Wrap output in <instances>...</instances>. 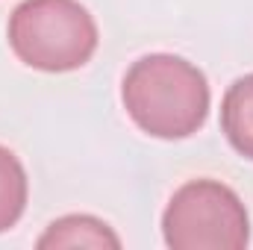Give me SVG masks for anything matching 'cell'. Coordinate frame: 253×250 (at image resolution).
I'll return each mask as SVG.
<instances>
[{
	"label": "cell",
	"instance_id": "1",
	"mask_svg": "<svg viewBox=\"0 0 253 250\" xmlns=\"http://www.w3.org/2000/svg\"><path fill=\"white\" fill-rule=\"evenodd\" d=\"M126 115L153 138H189L206 124L209 83L206 74L183 56L150 53L126 68L121 83Z\"/></svg>",
	"mask_w": 253,
	"mask_h": 250
},
{
	"label": "cell",
	"instance_id": "2",
	"mask_svg": "<svg viewBox=\"0 0 253 250\" xmlns=\"http://www.w3.org/2000/svg\"><path fill=\"white\" fill-rule=\"evenodd\" d=\"M9 47L24 65L68 74L97 50V24L80 0H21L9 15Z\"/></svg>",
	"mask_w": 253,
	"mask_h": 250
},
{
	"label": "cell",
	"instance_id": "3",
	"mask_svg": "<svg viewBox=\"0 0 253 250\" xmlns=\"http://www.w3.org/2000/svg\"><path fill=\"white\" fill-rule=\"evenodd\" d=\"M162 236L171 250H245L251 218L242 197L221 180H189L162 215Z\"/></svg>",
	"mask_w": 253,
	"mask_h": 250
},
{
	"label": "cell",
	"instance_id": "4",
	"mask_svg": "<svg viewBox=\"0 0 253 250\" xmlns=\"http://www.w3.org/2000/svg\"><path fill=\"white\" fill-rule=\"evenodd\" d=\"M39 248H121V239L115 236V230L94 218V215H65V218H56L39 239Z\"/></svg>",
	"mask_w": 253,
	"mask_h": 250
},
{
	"label": "cell",
	"instance_id": "5",
	"mask_svg": "<svg viewBox=\"0 0 253 250\" xmlns=\"http://www.w3.org/2000/svg\"><path fill=\"white\" fill-rule=\"evenodd\" d=\"M221 129L236 153L253 159V74L239 77L221 100Z\"/></svg>",
	"mask_w": 253,
	"mask_h": 250
},
{
	"label": "cell",
	"instance_id": "6",
	"mask_svg": "<svg viewBox=\"0 0 253 250\" xmlns=\"http://www.w3.org/2000/svg\"><path fill=\"white\" fill-rule=\"evenodd\" d=\"M27 197H30V180L21 159L0 144V233H6L21 221Z\"/></svg>",
	"mask_w": 253,
	"mask_h": 250
}]
</instances>
